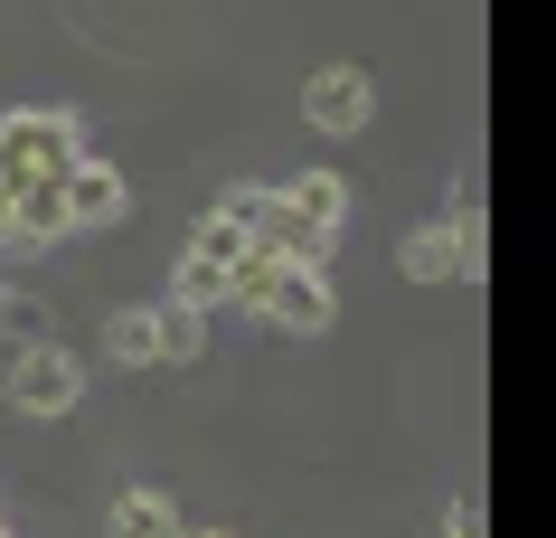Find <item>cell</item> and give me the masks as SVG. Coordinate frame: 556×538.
Returning a JSON list of instances; mask_svg holds the SVG:
<instances>
[{
  "mask_svg": "<svg viewBox=\"0 0 556 538\" xmlns=\"http://www.w3.org/2000/svg\"><path fill=\"white\" fill-rule=\"evenodd\" d=\"M236 312H255L264 330H293V340H312V330H330V312H340V302H330V265H283V255H245V265H236Z\"/></svg>",
  "mask_w": 556,
  "mask_h": 538,
  "instance_id": "obj_1",
  "label": "cell"
},
{
  "mask_svg": "<svg viewBox=\"0 0 556 538\" xmlns=\"http://www.w3.org/2000/svg\"><path fill=\"white\" fill-rule=\"evenodd\" d=\"M76 161H94L76 114H48V104H38V114L0 123V179H10V189H66Z\"/></svg>",
  "mask_w": 556,
  "mask_h": 538,
  "instance_id": "obj_2",
  "label": "cell"
},
{
  "mask_svg": "<svg viewBox=\"0 0 556 538\" xmlns=\"http://www.w3.org/2000/svg\"><path fill=\"white\" fill-rule=\"evenodd\" d=\"M302 123L330 133V142H358V133L378 123V86H368V66H350V58L312 66V76H302Z\"/></svg>",
  "mask_w": 556,
  "mask_h": 538,
  "instance_id": "obj_3",
  "label": "cell"
},
{
  "mask_svg": "<svg viewBox=\"0 0 556 538\" xmlns=\"http://www.w3.org/2000/svg\"><path fill=\"white\" fill-rule=\"evenodd\" d=\"M76 397H86V368H76L66 340H29L10 359V406L20 416H76Z\"/></svg>",
  "mask_w": 556,
  "mask_h": 538,
  "instance_id": "obj_4",
  "label": "cell"
},
{
  "mask_svg": "<svg viewBox=\"0 0 556 538\" xmlns=\"http://www.w3.org/2000/svg\"><path fill=\"white\" fill-rule=\"evenodd\" d=\"M463 255H471L463 217H425V227H406V246H396V274H406V284H453Z\"/></svg>",
  "mask_w": 556,
  "mask_h": 538,
  "instance_id": "obj_5",
  "label": "cell"
},
{
  "mask_svg": "<svg viewBox=\"0 0 556 538\" xmlns=\"http://www.w3.org/2000/svg\"><path fill=\"white\" fill-rule=\"evenodd\" d=\"M123 209H132V179L114 161H76L66 171V227H123Z\"/></svg>",
  "mask_w": 556,
  "mask_h": 538,
  "instance_id": "obj_6",
  "label": "cell"
},
{
  "mask_svg": "<svg viewBox=\"0 0 556 538\" xmlns=\"http://www.w3.org/2000/svg\"><path fill=\"white\" fill-rule=\"evenodd\" d=\"M189 520H179L170 491H151V481H132V491H114V510H104V538H179Z\"/></svg>",
  "mask_w": 556,
  "mask_h": 538,
  "instance_id": "obj_7",
  "label": "cell"
},
{
  "mask_svg": "<svg viewBox=\"0 0 556 538\" xmlns=\"http://www.w3.org/2000/svg\"><path fill=\"white\" fill-rule=\"evenodd\" d=\"M236 293V274L217 265V255H199V246H179V274H170V302H189V312H217V302Z\"/></svg>",
  "mask_w": 556,
  "mask_h": 538,
  "instance_id": "obj_8",
  "label": "cell"
},
{
  "mask_svg": "<svg viewBox=\"0 0 556 538\" xmlns=\"http://www.w3.org/2000/svg\"><path fill=\"white\" fill-rule=\"evenodd\" d=\"M283 199H293V209L312 217V227H330V237L350 227V179H340V171H302L293 189H283Z\"/></svg>",
  "mask_w": 556,
  "mask_h": 538,
  "instance_id": "obj_9",
  "label": "cell"
},
{
  "mask_svg": "<svg viewBox=\"0 0 556 538\" xmlns=\"http://www.w3.org/2000/svg\"><path fill=\"white\" fill-rule=\"evenodd\" d=\"M104 359L151 368V359H161V312H114V322H104Z\"/></svg>",
  "mask_w": 556,
  "mask_h": 538,
  "instance_id": "obj_10",
  "label": "cell"
},
{
  "mask_svg": "<svg viewBox=\"0 0 556 538\" xmlns=\"http://www.w3.org/2000/svg\"><path fill=\"white\" fill-rule=\"evenodd\" d=\"M199 350H207V312L161 302V359H199Z\"/></svg>",
  "mask_w": 556,
  "mask_h": 538,
  "instance_id": "obj_11",
  "label": "cell"
},
{
  "mask_svg": "<svg viewBox=\"0 0 556 538\" xmlns=\"http://www.w3.org/2000/svg\"><path fill=\"white\" fill-rule=\"evenodd\" d=\"M434 538H481V520H471V510L453 501V510H443V520H434Z\"/></svg>",
  "mask_w": 556,
  "mask_h": 538,
  "instance_id": "obj_12",
  "label": "cell"
},
{
  "mask_svg": "<svg viewBox=\"0 0 556 538\" xmlns=\"http://www.w3.org/2000/svg\"><path fill=\"white\" fill-rule=\"evenodd\" d=\"M0 246H20V189L0 179Z\"/></svg>",
  "mask_w": 556,
  "mask_h": 538,
  "instance_id": "obj_13",
  "label": "cell"
},
{
  "mask_svg": "<svg viewBox=\"0 0 556 538\" xmlns=\"http://www.w3.org/2000/svg\"><path fill=\"white\" fill-rule=\"evenodd\" d=\"M179 538H227V529H199V520H189V529H179Z\"/></svg>",
  "mask_w": 556,
  "mask_h": 538,
  "instance_id": "obj_14",
  "label": "cell"
},
{
  "mask_svg": "<svg viewBox=\"0 0 556 538\" xmlns=\"http://www.w3.org/2000/svg\"><path fill=\"white\" fill-rule=\"evenodd\" d=\"M0 538H10V520H0Z\"/></svg>",
  "mask_w": 556,
  "mask_h": 538,
  "instance_id": "obj_15",
  "label": "cell"
}]
</instances>
